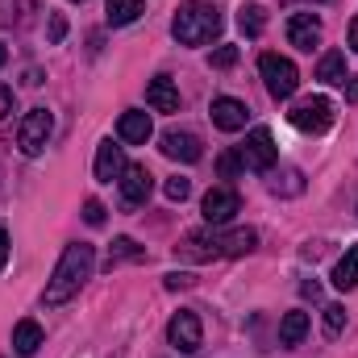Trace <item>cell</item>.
Listing matches in <instances>:
<instances>
[{
    "mask_svg": "<svg viewBox=\"0 0 358 358\" xmlns=\"http://www.w3.org/2000/svg\"><path fill=\"white\" fill-rule=\"evenodd\" d=\"M259 246V234L255 229H200V234H187L176 246L179 259L187 263H213V259H242Z\"/></svg>",
    "mask_w": 358,
    "mask_h": 358,
    "instance_id": "6da1fadb",
    "label": "cell"
},
{
    "mask_svg": "<svg viewBox=\"0 0 358 358\" xmlns=\"http://www.w3.org/2000/svg\"><path fill=\"white\" fill-rule=\"evenodd\" d=\"M92 267H96V250H92L88 242H71V246L63 250V259L55 263V275L46 279L42 304H46V308L67 304V300H71V296L92 279Z\"/></svg>",
    "mask_w": 358,
    "mask_h": 358,
    "instance_id": "7a4b0ae2",
    "label": "cell"
},
{
    "mask_svg": "<svg viewBox=\"0 0 358 358\" xmlns=\"http://www.w3.org/2000/svg\"><path fill=\"white\" fill-rule=\"evenodd\" d=\"M171 34L183 46H204V42H213L221 34V13L213 4H204V0H187L171 17Z\"/></svg>",
    "mask_w": 358,
    "mask_h": 358,
    "instance_id": "3957f363",
    "label": "cell"
},
{
    "mask_svg": "<svg viewBox=\"0 0 358 358\" xmlns=\"http://www.w3.org/2000/svg\"><path fill=\"white\" fill-rule=\"evenodd\" d=\"M50 134H55V117H50V108H29V113L21 117V125H17V146H21V155L38 159V155L46 150Z\"/></svg>",
    "mask_w": 358,
    "mask_h": 358,
    "instance_id": "277c9868",
    "label": "cell"
},
{
    "mask_svg": "<svg viewBox=\"0 0 358 358\" xmlns=\"http://www.w3.org/2000/svg\"><path fill=\"white\" fill-rule=\"evenodd\" d=\"M259 76H263V84L275 100H287L292 92L300 88V71H296V63L292 59H283V55H263L259 59Z\"/></svg>",
    "mask_w": 358,
    "mask_h": 358,
    "instance_id": "5b68a950",
    "label": "cell"
},
{
    "mask_svg": "<svg viewBox=\"0 0 358 358\" xmlns=\"http://www.w3.org/2000/svg\"><path fill=\"white\" fill-rule=\"evenodd\" d=\"M287 121L300 129V134H325L334 125V104L325 96H308V100H296Z\"/></svg>",
    "mask_w": 358,
    "mask_h": 358,
    "instance_id": "8992f818",
    "label": "cell"
},
{
    "mask_svg": "<svg viewBox=\"0 0 358 358\" xmlns=\"http://www.w3.org/2000/svg\"><path fill=\"white\" fill-rule=\"evenodd\" d=\"M238 159H242V167H250V171H271V167H275V159H279V146H275V138H271L267 125L250 129L246 146H238Z\"/></svg>",
    "mask_w": 358,
    "mask_h": 358,
    "instance_id": "52a82bcc",
    "label": "cell"
},
{
    "mask_svg": "<svg viewBox=\"0 0 358 358\" xmlns=\"http://www.w3.org/2000/svg\"><path fill=\"white\" fill-rule=\"evenodd\" d=\"M167 342L176 346L179 355H196V350L204 346V329H200V317H196V313H187V308H179L176 317L167 321Z\"/></svg>",
    "mask_w": 358,
    "mask_h": 358,
    "instance_id": "ba28073f",
    "label": "cell"
},
{
    "mask_svg": "<svg viewBox=\"0 0 358 358\" xmlns=\"http://www.w3.org/2000/svg\"><path fill=\"white\" fill-rule=\"evenodd\" d=\"M200 213H204V221H208L213 229L229 225V221H234V213H238V192H234V187H213V192H204Z\"/></svg>",
    "mask_w": 358,
    "mask_h": 358,
    "instance_id": "9c48e42d",
    "label": "cell"
},
{
    "mask_svg": "<svg viewBox=\"0 0 358 358\" xmlns=\"http://www.w3.org/2000/svg\"><path fill=\"white\" fill-rule=\"evenodd\" d=\"M117 183H121V204H125V208H138V204L150 200L155 176H150L146 167H125V176L117 179Z\"/></svg>",
    "mask_w": 358,
    "mask_h": 358,
    "instance_id": "30bf717a",
    "label": "cell"
},
{
    "mask_svg": "<svg viewBox=\"0 0 358 358\" xmlns=\"http://www.w3.org/2000/svg\"><path fill=\"white\" fill-rule=\"evenodd\" d=\"M125 167H129V163H125V146L113 142V138L100 142V150H96V167H92L96 179H100V183H113V179L125 176Z\"/></svg>",
    "mask_w": 358,
    "mask_h": 358,
    "instance_id": "8fae6325",
    "label": "cell"
},
{
    "mask_svg": "<svg viewBox=\"0 0 358 358\" xmlns=\"http://www.w3.org/2000/svg\"><path fill=\"white\" fill-rule=\"evenodd\" d=\"M246 117H250V108L242 100H234V96H217L213 100V125L217 129L238 134V129H246Z\"/></svg>",
    "mask_w": 358,
    "mask_h": 358,
    "instance_id": "7c38bea8",
    "label": "cell"
},
{
    "mask_svg": "<svg viewBox=\"0 0 358 358\" xmlns=\"http://www.w3.org/2000/svg\"><path fill=\"white\" fill-rule=\"evenodd\" d=\"M150 134H155L150 113H142V108H125V113H121V121H117V138H121V142H129V146H146Z\"/></svg>",
    "mask_w": 358,
    "mask_h": 358,
    "instance_id": "4fadbf2b",
    "label": "cell"
},
{
    "mask_svg": "<svg viewBox=\"0 0 358 358\" xmlns=\"http://www.w3.org/2000/svg\"><path fill=\"white\" fill-rule=\"evenodd\" d=\"M163 155L167 159H176V163H200V138L196 134H187V129H167L163 134Z\"/></svg>",
    "mask_w": 358,
    "mask_h": 358,
    "instance_id": "5bb4252c",
    "label": "cell"
},
{
    "mask_svg": "<svg viewBox=\"0 0 358 358\" xmlns=\"http://www.w3.org/2000/svg\"><path fill=\"white\" fill-rule=\"evenodd\" d=\"M287 42H292L296 50H313V46H321V21H317L313 13H296V17L287 21Z\"/></svg>",
    "mask_w": 358,
    "mask_h": 358,
    "instance_id": "9a60e30c",
    "label": "cell"
},
{
    "mask_svg": "<svg viewBox=\"0 0 358 358\" xmlns=\"http://www.w3.org/2000/svg\"><path fill=\"white\" fill-rule=\"evenodd\" d=\"M146 104L155 108V113H179V88L171 76H155L150 84H146Z\"/></svg>",
    "mask_w": 358,
    "mask_h": 358,
    "instance_id": "2e32d148",
    "label": "cell"
},
{
    "mask_svg": "<svg viewBox=\"0 0 358 358\" xmlns=\"http://www.w3.org/2000/svg\"><path fill=\"white\" fill-rule=\"evenodd\" d=\"M13 350H17L21 358L38 355V350H42V325H38V321H29V317H25V321H17V325H13Z\"/></svg>",
    "mask_w": 358,
    "mask_h": 358,
    "instance_id": "e0dca14e",
    "label": "cell"
},
{
    "mask_svg": "<svg viewBox=\"0 0 358 358\" xmlns=\"http://www.w3.org/2000/svg\"><path fill=\"white\" fill-rule=\"evenodd\" d=\"M317 80L321 84H346V50H325L317 63Z\"/></svg>",
    "mask_w": 358,
    "mask_h": 358,
    "instance_id": "ac0fdd59",
    "label": "cell"
},
{
    "mask_svg": "<svg viewBox=\"0 0 358 358\" xmlns=\"http://www.w3.org/2000/svg\"><path fill=\"white\" fill-rule=\"evenodd\" d=\"M304 334H308V313H300V308H296V313H287V317L279 321V346H287V350H292V346H300V342H304Z\"/></svg>",
    "mask_w": 358,
    "mask_h": 358,
    "instance_id": "d6986e66",
    "label": "cell"
},
{
    "mask_svg": "<svg viewBox=\"0 0 358 358\" xmlns=\"http://www.w3.org/2000/svg\"><path fill=\"white\" fill-rule=\"evenodd\" d=\"M334 287H338V292H355L358 287V246H350V250L338 259V267H334Z\"/></svg>",
    "mask_w": 358,
    "mask_h": 358,
    "instance_id": "ffe728a7",
    "label": "cell"
},
{
    "mask_svg": "<svg viewBox=\"0 0 358 358\" xmlns=\"http://www.w3.org/2000/svg\"><path fill=\"white\" fill-rule=\"evenodd\" d=\"M104 13H108V25L121 29V25H134L142 17V0H108Z\"/></svg>",
    "mask_w": 358,
    "mask_h": 358,
    "instance_id": "44dd1931",
    "label": "cell"
},
{
    "mask_svg": "<svg viewBox=\"0 0 358 358\" xmlns=\"http://www.w3.org/2000/svg\"><path fill=\"white\" fill-rule=\"evenodd\" d=\"M238 29H242L246 38H259V34L267 29V8H263V4H242V8H238Z\"/></svg>",
    "mask_w": 358,
    "mask_h": 358,
    "instance_id": "7402d4cb",
    "label": "cell"
},
{
    "mask_svg": "<svg viewBox=\"0 0 358 358\" xmlns=\"http://www.w3.org/2000/svg\"><path fill=\"white\" fill-rule=\"evenodd\" d=\"M146 259V250L134 242V238H113V250H108V271L117 267V263H142Z\"/></svg>",
    "mask_w": 358,
    "mask_h": 358,
    "instance_id": "603a6c76",
    "label": "cell"
},
{
    "mask_svg": "<svg viewBox=\"0 0 358 358\" xmlns=\"http://www.w3.org/2000/svg\"><path fill=\"white\" fill-rule=\"evenodd\" d=\"M271 192L279 196H296V192H304V179H300V171H283V176H275L271 179Z\"/></svg>",
    "mask_w": 358,
    "mask_h": 358,
    "instance_id": "cb8c5ba5",
    "label": "cell"
},
{
    "mask_svg": "<svg viewBox=\"0 0 358 358\" xmlns=\"http://www.w3.org/2000/svg\"><path fill=\"white\" fill-rule=\"evenodd\" d=\"M346 329V308L342 304H325V338H338Z\"/></svg>",
    "mask_w": 358,
    "mask_h": 358,
    "instance_id": "d4e9b609",
    "label": "cell"
},
{
    "mask_svg": "<svg viewBox=\"0 0 358 358\" xmlns=\"http://www.w3.org/2000/svg\"><path fill=\"white\" fill-rule=\"evenodd\" d=\"M208 63H213L217 71H229V67L238 63V46H217V50L208 55Z\"/></svg>",
    "mask_w": 358,
    "mask_h": 358,
    "instance_id": "484cf974",
    "label": "cell"
},
{
    "mask_svg": "<svg viewBox=\"0 0 358 358\" xmlns=\"http://www.w3.org/2000/svg\"><path fill=\"white\" fill-rule=\"evenodd\" d=\"M163 192H167V200H179V204H183V200L192 196V179H183V176L167 179V187H163Z\"/></svg>",
    "mask_w": 358,
    "mask_h": 358,
    "instance_id": "4316f807",
    "label": "cell"
},
{
    "mask_svg": "<svg viewBox=\"0 0 358 358\" xmlns=\"http://www.w3.org/2000/svg\"><path fill=\"white\" fill-rule=\"evenodd\" d=\"M84 221H88L92 229L104 225V204H100V200H84Z\"/></svg>",
    "mask_w": 358,
    "mask_h": 358,
    "instance_id": "83f0119b",
    "label": "cell"
},
{
    "mask_svg": "<svg viewBox=\"0 0 358 358\" xmlns=\"http://www.w3.org/2000/svg\"><path fill=\"white\" fill-rule=\"evenodd\" d=\"M163 283H167V292H183V287H192V283H196V279H192V275H187V271H171V275H167V279H163Z\"/></svg>",
    "mask_w": 358,
    "mask_h": 358,
    "instance_id": "f1b7e54d",
    "label": "cell"
},
{
    "mask_svg": "<svg viewBox=\"0 0 358 358\" xmlns=\"http://www.w3.org/2000/svg\"><path fill=\"white\" fill-rule=\"evenodd\" d=\"M217 167H221V176H225V179H234L238 171H242V159L229 150V155H221V163H217Z\"/></svg>",
    "mask_w": 358,
    "mask_h": 358,
    "instance_id": "f546056e",
    "label": "cell"
},
{
    "mask_svg": "<svg viewBox=\"0 0 358 358\" xmlns=\"http://www.w3.org/2000/svg\"><path fill=\"white\" fill-rule=\"evenodd\" d=\"M63 38H67V17L50 13V42H63Z\"/></svg>",
    "mask_w": 358,
    "mask_h": 358,
    "instance_id": "4dcf8cb0",
    "label": "cell"
},
{
    "mask_svg": "<svg viewBox=\"0 0 358 358\" xmlns=\"http://www.w3.org/2000/svg\"><path fill=\"white\" fill-rule=\"evenodd\" d=\"M8 113H13V92L4 88V84H0V121H4Z\"/></svg>",
    "mask_w": 358,
    "mask_h": 358,
    "instance_id": "1f68e13d",
    "label": "cell"
},
{
    "mask_svg": "<svg viewBox=\"0 0 358 358\" xmlns=\"http://www.w3.org/2000/svg\"><path fill=\"white\" fill-rule=\"evenodd\" d=\"M4 263H8V229L0 225V271H4Z\"/></svg>",
    "mask_w": 358,
    "mask_h": 358,
    "instance_id": "d6a6232c",
    "label": "cell"
},
{
    "mask_svg": "<svg viewBox=\"0 0 358 358\" xmlns=\"http://www.w3.org/2000/svg\"><path fill=\"white\" fill-rule=\"evenodd\" d=\"M346 100H350V104H358V76L346 84Z\"/></svg>",
    "mask_w": 358,
    "mask_h": 358,
    "instance_id": "836d02e7",
    "label": "cell"
},
{
    "mask_svg": "<svg viewBox=\"0 0 358 358\" xmlns=\"http://www.w3.org/2000/svg\"><path fill=\"white\" fill-rule=\"evenodd\" d=\"M300 292H304V296H313V300H317V296H321V283H300Z\"/></svg>",
    "mask_w": 358,
    "mask_h": 358,
    "instance_id": "e575fe53",
    "label": "cell"
},
{
    "mask_svg": "<svg viewBox=\"0 0 358 358\" xmlns=\"http://www.w3.org/2000/svg\"><path fill=\"white\" fill-rule=\"evenodd\" d=\"M350 46H355V50H358V17H355V21H350Z\"/></svg>",
    "mask_w": 358,
    "mask_h": 358,
    "instance_id": "d590c367",
    "label": "cell"
},
{
    "mask_svg": "<svg viewBox=\"0 0 358 358\" xmlns=\"http://www.w3.org/2000/svg\"><path fill=\"white\" fill-rule=\"evenodd\" d=\"M4 63H8V50H4V42H0V67H4Z\"/></svg>",
    "mask_w": 358,
    "mask_h": 358,
    "instance_id": "8d00e7d4",
    "label": "cell"
},
{
    "mask_svg": "<svg viewBox=\"0 0 358 358\" xmlns=\"http://www.w3.org/2000/svg\"><path fill=\"white\" fill-rule=\"evenodd\" d=\"M80 4H84V0H80Z\"/></svg>",
    "mask_w": 358,
    "mask_h": 358,
    "instance_id": "74e56055",
    "label": "cell"
}]
</instances>
